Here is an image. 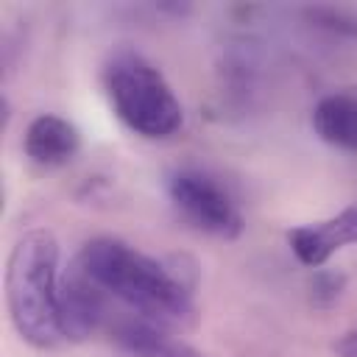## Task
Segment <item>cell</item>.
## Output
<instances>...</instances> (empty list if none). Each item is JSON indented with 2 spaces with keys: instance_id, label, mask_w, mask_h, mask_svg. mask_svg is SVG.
Wrapping results in <instances>:
<instances>
[{
  "instance_id": "obj_1",
  "label": "cell",
  "mask_w": 357,
  "mask_h": 357,
  "mask_svg": "<svg viewBox=\"0 0 357 357\" xmlns=\"http://www.w3.org/2000/svg\"><path fill=\"white\" fill-rule=\"evenodd\" d=\"M75 268L142 321L167 326L192 315V293L187 282L165 262L120 237L86 240L75 257Z\"/></svg>"
},
{
  "instance_id": "obj_2",
  "label": "cell",
  "mask_w": 357,
  "mask_h": 357,
  "mask_svg": "<svg viewBox=\"0 0 357 357\" xmlns=\"http://www.w3.org/2000/svg\"><path fill=\"white\" fill-rule=\"evenodd\" d=\"M61 248L50 229H28L6 259V310L17 335L33 349H53L61 329Z\"/></svg>"
},
{
  "instance_id": "obj_3",
  "label": "cell",
  "mask_w": 357,
  "mask_h": 357,
  "mask_svg": "<svg viewBox=\"0 0 357 357\" xmlns=\"http://www.w3.org/2000/svg\"><path fill=\"white\" fill-rule=\"evenodd\" d=\"M103 89L117 120L145 139H167L184 126L178 95L162 70L139 53H114L103 67Z\"/></svg>"
},
{
  "instance_id": "obj_4",
  "label": "cell",
  "mask_w": 357,
  "mask_h": 357,
  "mask_svg": "<svg viewBox=\"0 0 357 357\" xmlns=\"http://www.w3.org/2000/svg\"><path fill=\"white\" fill-rule=\"evenodd\" d=\"M167 198L195 229L234 240L243 231V215L229 190L201 170H176L167 178Z\"/></svg>"
},
{
  "instance_id": "obj_5",
  "label": "cell",
  "mask_w": 357,
  "mask_h": 357,
  "mask_svg": "<svg viewBox=\"0 0 357 357\" xmlns=\"http://www.w3.org/2000/svg\"><path fill=\"white\" fill-rule=\"evenodd\" d=\"M357 243V204L343 206L337 215H329L315 223H301L287 229V245L304 268H321L346 245Z\"/></svg>"
},
{
  "instance_id": "obj_6",
  "label": "cell",
  "mask_w": 357,
  "mask_h": 357,
  "mask_svg": "<svg viewBox=\"0 0 357 357\" xmlns=\"http://www.w3.org/2000/svg\"><path fill=\"white\" fill-rule=\"evenodd\" d=\"M22 151L33 165L59 167L67 165L81 151V131L73 120L45 112L25 126Z\"/></svg>"
},
{
  "instance_id": "obj_7",
  "label": "cell",
  "mask_w": 357,
  "mask_h": 357,
  "mask_svg": "<svg viewBox=\"0 0 357 357\" xmlns=\"http://www.w3.org/2000/svg\"><path fill=\"white\" fill-rule=\"evenodd\" d=\"M100 293L78 268L61 276V329L64 340H81L92 335L103 318Z\"/></svg>"
},
{
  "instance_id": "obj_8",
  "label": "cell",
  "mask_w": 357,
  "mask_h": 357,
  "mask_svg": "<svg viewBox=\"0 0 357 357\" xmlns=\"http://www.w3.org/2000/svg\"><path fill=\"white\" fill-rule=\"evenodd\" d=\"M112 335H114V343L131 357H204L190 343L165 332V326L142 318L123 321Z\"/></svg>"
},
{
  "instance_id": "obj_9",
  "label": "cell",
  "mask_w": 357,
  "mask_h": 357,
  "mask_svg": "<svg viewBox=\"0 0 357 357\" xmlns=\"http://www.w3.org/2000/svg\"><path fill=\"white\" fill-rule=\"evenodd\" d=\"M312 128L326 145L340 151H357V95H324L312 109Z\"/></svg>"
},
{
  "instance_id": "obj_10",
  "label": "cell",
  "mask_w": 357,
  "mask_h": 357,
  "mask_svg": "<svg viewBox=\"0 0 357 357\" xmlns=\"http://www.w3.org/2000/svg\"><path fill=\"white\" fill-rule=\"evenodd\" d=\"M346 287V276L337 271H318L310 282V301L315 307H332Z\"/></svg>"
},
{
  "instance_id": "obj_11",
  "label": "cell",
  "mask_w": 357,
  "mask_h": 357,
  "mask_svg": "<svg viewBox=\"0 0 357 357\" xmlns=\"http://www.w3.org/2000/svg\"><path fill=\"white\" fill-rule=\"evenodd\" d=\"M332 351H335L337 357H357V329L343 332V335L332 343Z\"/></svg>"
}]
</instances>
